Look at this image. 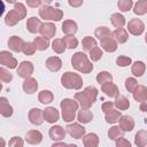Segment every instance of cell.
I'll return each mask as SVG.
<instances>
[{
	"mask_svg": "<svg viewBox=\"0 0 147 147\" xmlns=\"http://www.w3.org/2000/svg\"><path fill=\"white\" fill-rule=\"evenodd\" d=\"M96 96H98V90L94 86H87L83 90V92H77L75 94V99L80 105V107L87 109H90V107L95 102Z\"/></svg>",
	"mask_w": 147,
	"mask_h": 147,
	"instance_id": "obj_1",
	"label": "cell"
},
{
	"mask_svg": "<svg viewBox=\"0 0 147 147\" xmlns=\"http://www.w3.org/2000/svg\"><path fill=\"white\" fill-rule=\"evenodd\" d=\"M71 65L75 70L82 74H90L93 70L92 62L88 61V57L83 52H77L71 57Z\"/></svg>",
	"mask_w": 147,
	"mask_h": 147,
	"instance_id": "obj_2",
	"label": "cell"
},
{
	"mask_svg": "<svg viewBox=\"0 0 147 147\" xmlns=\"http://www.w3.org/2000/svg\"><path fill=\"white\" fill-rule=\"evenodd\" d=\"M79 103L75 99H63L60 103L62 110V118L64 122H71L76 117V113L78 110Z\"/></svg>",
	"mask_w": 147,
	"mask_h": 147,
	"instance_id": "obj_3",
	"label": "cell"
},
{
	"mask_svg": "<svg viewBox=\"0 0 147 147\" xmlns=\"http://www.w3.org/2000/svg\"><path fill=\"white\" fill-rule=\"evenodd\" d=\"M61 84L68 90H80L83 87V79L80 75L67 71L61 77Z\"/></svg>",
	"mask_w": 147,
	"mask_h": 147,
	"instance_id": "obj_4",
	"label": "cell"
},
{
	"mask_svg": "<svg viewBox=\"0 0 147 147\" xmlns=\"http://www.w3.org/2000/svg\"><path fill=\"white\" fill-rule=\"evenodd\" d=\"M39 16L42 20H51V21H61L63 18V11L59 8H54L49 5H44L39 9Z\"/></svg>",
	"mask_w": 147,
	"mask_h": 147,
	"instance_id": "obj_5",
	"label": "cell"
},
{
	"mask_svg": "<svg viewBox=\"0 0 147 147\" xmlns=\"http://www.w3.org/2000/svg\"><path fill=\"white\" fill-rule=\"evenodd\" d=\"M127 31L133 36H140L145 31V24L140 18H132L127 23Z\"/></svg>",
	"mask_w": 147,
	"mask_h": 147,
	"instance_id": "obj_6",
	"label": "cell"
},
{
	"mask_svg": "<svg viewBox=\"0 0 147 147\" xmlns=\"http://www.w3.org/2000/svg\"><path fill=\"white\" fill-rule=\"evenodd\" d=\"M33 70H34V67L32 64V62L30 61H22L20 64H18V68H17V75L21 77V78H29L31 77V75L33 74Z\"/></svg>",
	"mask_w": 147,
	"mask_h": 147,
	"instance_id": "obj_7",
	"label": "cell"
},
{
	"mask_svg": "<svg viewBox=\"0 0 147 147\" xmlns=\"http://www.w3.org/2000/svg\"><path fill=\"white\" fill-rule=\"evenodd\" d=\"M0 63H1V65L7 67L9 69H15L17 67V60L8 51L0 52Z\"/></svg>",
	"mask_w": 147,
	"mask_h": 147,
	"instance_id": "obj_8",
	"label": "cell"
},
{
	"mask_svg": "<svg viewBox=\"0 0 147 147\" xmlns=\"http://www.w3.org/2000/svg\"><path fill=\"white\" fill-rule=\"evenodd\" d=\"M67 132L74 138V139H80L85 136L86 133V129L80 125L79 123H72V124H69L67 125Z\"/></svg>",
	"mask_w": 147,
	"mask_h": 147,
	"instance_id": "obj_9",
	"label": "cell"
},
{
	"mask_svg": "<svg viewBox=\"0 0 147 147\" xmlns=\"http://www.w3.org/2000/svg\"><path fill=\"white\" fill-rule=\"evenodd\" d=\"M29 121L31 124L33 125H41L42 122L45 121L44 118V110L39 109V108H32L29 110Z\"/></svg>",
	"mask_w": 147,
	"mask_h": 147,
	"instance_id": "obj_10",
	"label": "cell"
},
{
	"mask_svg": "<svg viewBox=\"0 0 147 147\" xmlns=\"http://www.w3.org/2000/svg\"><path fill=\"white\" fill-rule=\"evenodd\" d=\"M49 138L53 140V141H61L65 138V134H67V131L60 126V125H54L49 129Z\"/></svg>",
	"mask_w": 147,
	"mask_h": 147,
	"instance_id": "obj_11",
	"label": "cell"
},
{
	"mask_svg": "<svg viewBox=\"0 0 147 147\" xmlns=\"http://www.w3.org/2000/svg\"><path fill=\"white\" fill-rule=\"evenodd\" d=\"M24 44H25V41L22 38H20L18 36H11L8 39V46H9V48L13 52H16V53H20V52L23 51Z\"/></svg>",
	"mask_w": 147,
	"mask_h": 147,
	"instance_id": "obj_12",
	"label": "cell"
},
{
	"mask_svg": "<svg viewBox=\"0 0 147 147\" xmlns=\"http://www.w3.org/2000/svg\"><path fill=\"white\" fill-rule=\"evenodd\" d=\"M101 91L109 98H116L119 94L118 87L116 84H114L113 82H107L105 84L101 85Z\"/></svg>",
	"mask_w": 147,
	"mask_h": 147,
	"instance_id": "obj_13",
	"label": "cell"
},
{
	"mask_svg": "<svg viewBox=\"0 0 147 147\" xmlns=\"http://www.w3.org/2000/svg\"><path fill=\"white\" fill-rule=\"evenodd\" d=\"M25 141L30 145H38L42 141V133L38 130H30L25 134Z\"/></svg>",
	"mask_w": 147,
	"mask_h": 147,
	"instance_id": "obj_14",
	"label": "cell"
},
{
	"mask_svg": "<svg viewBox=\"0 0 147 147\" xmlns=\"http://www.w3.org/2000/svg\"><path fill=\"white\" fill-rule=\"evenodd\" d=\"M100 45H101V47H102L106 52H108V53H113V52H115V51L117 49V45H118V42L110 36V37L102 38V39L100 40Z\"/></svg>",
	"mask_w": 147,
	"mask_h": 147,
	"instance_id": "obj_15",
	"label": "cell"
},
{
	"mask_svg": "<svg viewBox=\"0 0 147 147\" xmlns=\"http://www.w3.org/2000/svg\"><path fill=\"white\" fill-rule=\"evenodd\" d=\"M44 118L48 123H55L60 118V114L55 107H46L44 109Z\"/></svg>",
	"mask_w": 147,
	"mask_h": 147,
	"instance_id": "obj_16",
	"label": "cell"
},
{
	"mask_svg": "<svg viewBox=\"0 0 147 147\" xmlns=\"http://www.w3.org/2000/svg\"><path fill=\"white\" fill-rule=\"evenodd\" d=\"M118 122H119V127L124 132H130L134 129V119L129 115H122Z\"/></svg>",
	"mask_w": 147,
	"mask_h": 147,
	"instance_id": "obj_17",
	"label": "cell"
},
{
	"mask_svg": "<svg viewBox=\"0 0 147 147\" xmlns=\"http://www.w3.org/2000/svg\"><path fill=\"white\" fill-rule=\"evenodd\" d=\"M22 18V16L20 15V13L16 10V9H11L7 13L6 17H5V23L8 25V26H14L16 25Z\"/></svg>",
	"mask_w": 147,
	"mask_h": 147,
	"instance_id": "obj_18",
	"label": "cell"
},
{
	"mask_svg": "<svg viewBox=\"0 0 147 147\" xmlns=\"http://www.w3.org/2000/svg\"><path fill=\"white\" fill-rule=\"evenodd\" d=\"M46 68L52 71V72H56L61 69L62 67V60L59 56H51L46 60Z\"/></svg>",
	"mask_w": 147,
	"mask_h": 147,
	"instance_id": "obj_19",
	"label": "cell"
},
{
	"mask_svg": "<svg viewBox=\"0 0 147 147\" xmlns=\"http://www.w3.org/2000/svg\"><path fill=\"white\" fill-rule=\"evenodd\" d=\"M23 91L26 93V94H33L37 92L38 90V83H37V79L32 78V77H29L26 79H24L23 82Z\"/></svg>",
	"mask_w": 147,
	"mask_h": 147,
	"instance_id": "obj_20",
	"label": "cell"
},
{
	"mask_svg": "<svg viewBox=\"0 0 147 147\" xmlns=\"http://www.w3.org/2000/svg\"><path fill=\"white\" fill-rule=\"evenodd\" d=\"M41 25H42L41 21L39 18L34 17V16L28 18V21H26V29H28V31L30 33H38V32H40Z\"/></svg>",
	"mask_w": 147,
	"mask_h": 147,
	"instance_id": "obj_21",
	"label": "cell"
},
{
	"mask_svg": "<svg viewBox=\"0 0 147 147\" xmlns=\"http://www.w3.org/2000/svg\"><path fill=\"white\" fill-rule=\"evenodd\" d=\"M40 33H41V36H44V37H46L48 39L53 38L55 36V33H56V26H55V24H53L51 22L42 23L41 29H40Z\"/></svg>",
	"mask_w": 147,
	"mask_h": 147,
	"instance_id": "obj_22",
	"label": "cell"
},
{
	"mask_svg": "<svg viewBox=\"0 0 147 147\" xmlns=\"http://www.w3.org/2000/svg\"><path fill=\"white\" fill-rule=\"evenodd\" d=\"M111 37L118 42V44H124L127 41V38H129V34H127V31L123 28H117L115 29L113 32H111Z\"/></svg>",
	"mask_w": 147,
	"mask_h": 147,
	"instance_id": "obj_23",
	"label": "cell"
},
{
	"mask_svg": "<svg viewBox=\"0 0 147 147\" xmlns=\"http://www.w3.org/2000/svg\"><path fill=\"white\" fill-rule=\"evenodd\" d=\"M133 99L138 102H144L147 100V87L144 85H138L136 90L132 92Z\"/></svg>",
	"mask_w": 147,
	"mask_h": 147,
	"instance_id": "obj_24",
	"label": "cell"
},
{
	"mask_svg": "<svg viewBox=\"0 0 147 147\" xmlns=\"http://www.w3.org/2000/svg\"><path fill=\"white\" fill-rule=\"evenodd\" d=\"M13 113H14L13 107L9 105L8 100L5 96H1L0 98V114L3 117H10L13 115Z\"/></svg>",
	"mask_w": 147,
	"mask_h": 147,
	"instance_id": "obj_25",
	"label": "cell"
},
{
	"mask_svg": "<svg viewBox=\"0 0 147 147\" xmlns=\"http://www.w3.org/2000/svg\"><path fill=\"white\" fill-rule=\"evenodd\" d=\"M78 30L77 23L72 20H65L62 23V32L65 34H75Z\"/></svg>",
	"mask_w": 147,
	"mask_h": 147,
	"instance_id": "obj_26",
	"label": "cell"
},
{
	"mask_svg": "<svg viewBox=\"0 0 147 147\" xmlns=\"http://www.w3.org/2000/svg\"><path fill=\"white\" fill-rule=\"evenodd\" d=\"M77 119H78L79 123L87 124V123H90V122L93 119V114H92V111H90L87 108H82V109L78 111Z\"/></svg>",
	"mask_w": 147,
	"mask_h": 147,
	"instance_id": "obj_27",
	"label": "cell"
},
{
	"mask_svg": "<svg viewBox=\"0 0 147 147\" xmlns=\"http://www.w3.org/2000/svg\"><path fill=\"white\" fill-rule=\"evenodd\" d=\"M83 145L85 147H96L99 145V137L95 133H87L83 137Z\"/></svg>",
	"mask_w": 147,
	"mask_h": 147,
	"instance_id": "obj_28",
	"label": "cell"
},
{
	"mask_svg": "<svg viewBox=\"0 0 147 147\" xmlns=\"http://www.w3.org/2000/svg\"><path fill=\"white\" fill-rule=\"evenodd\" d=\"M33 45L36 47L37 51H46L49 46V41H48V38L41 36V37H36L33 39Z\"/></svg>",
	"mask_w": 147,
	"mask_h": 147,
	"instance_id": "obj_29",
	"label": "cell"
},
{
	"mask_svg": "<svg viewBox=\"0 0 147 147\" xmlns=\"http://www.w3.org/2000/svg\"><path fill=\"white\" fill-rule=\"evenodd\" d=\"M115 107L118 109V110H126L129 109L130 107V101L127 98H125L124 95H121L118 94L116 98H115Z\"/></svg>",
	"mask_w": 147,
	"mask_h": 147,
	"instance_id": "obj_30",
	"label": "cell"
},
{
	"mask_svg": "<svg viewBox=\"0 0 147 147\" xmlns=\"http://www.w3.org/2000/svg\"><path fill=\"white\" fill-rule=\"evenodd\" d=\"M134 144L138 147H145L147 146V131L140 130L134 136Z\"/></svg>",
	"mask_w": 147,
	"mask_h": 147,
	"instance_id": "obj_31",
	"label": "cell"
},
{
	"mask_svg": "<svg viewBox=\"0 0 147 147\" xmlns=\"http://www.w3.org/2000/svg\"><path fill=\"white\" fill-rule=\"evenodd\" d=\"M131 71L134 76L137 77H141L145 71H146V64L142 62V61H136L133 64H132V68H131Z\"/></svg>",
	"mask_w": 147,
	"mask_h": 147,
	"instance_id": "obj_32",
	"label": "cell"
},
{
	"mask_svg": "<svg viewBox=\"0 0 147 147\" xmlns=\"http://www.w3.org/2000/svg\"><path fill=\"white\" fill-rule=\"evenodd\" d=\"M53 99H54V95H53V93H52L51 91H48V90H42V91L39 92V94H38V100H39V102L42 103V105L51 103V102L53 101Z\"/></svg>",
	"mask_w": 147,
	"mask_h": 147,
	"instance_id": "obj_33",
	"label": "cell"
},
{
	"mask_svg": "<svg viewBox=\"0 0 147 147\" xmlns=\"http://www.w3.org/2000/svg\"><path fill=\"white\" fill-rule=\"evenodd\" d=\"M121 116H122L121 110L118 111V110H116V109H114V108H113L110 111L106 113L105 118H106V122H107V123H109V124H114V123H116V122H118V121H119Z\"/></svg>",
	"mask_w": 147,
	"mask_h": 147,
	"instance_id": "obj_34",
	"label": "cell"
},
{
	"mask_svg": "<svg viewBox=\"0 0 147 147\" xmlns=\"http://www.w3.org/2000/svg\"><path fill=\"white\" fill-rule=\"evenodd\" d=\"M133 13L136 15H139V16L146 14L147 13V0H138L134 3Z\"/></svg>",
	"mask_w": 147,
	"mask_h": 147,
	"instance_id": "obj_35",
	"label": "cell"
},
{
	"mask_svg": "<svg viewBox=\"0 0 147 147\" xmlns=\"http://www.w3.org/2000/svg\"><path fill=\"white\" fill-rule=\"evenodd\" d=\"M110 22L116 29L117 28H123L125 25V17L119 13H115L110 16Z\"/></svg>",
	"mask_w": 147,
	"mask_h": 147,
	"instance_id": "obj_36",
	"label": "cell"
},
{
	"mask_svg": "<svg viewBox=\"0 0 147 147\" xmlns=\"http://www.w3.org/2000/svg\"><path fill=\"white\" fill-rule=\"evenodd\" d=\"M82 46H83V49L86 51V52H90L92 51L94 47H96V40L90 36H86L83 38L82 40Z\"/></svg>",
	"mask_w": 147,
	"mask_h": 147,
	"instance_id": "obj_37",
	"label": "cell"
},
{
	"mask_svg": "<svg viewBox=\"0 0 147 147\" xmlns=\"http://www.w3.org/2000/svg\"><path fill=\"white\" fill-rule=\"evenodd\" d=\"M52 48H53V51H54L55 53L62 54V53H64V51H65V48H67V45H65V42H64L63 39L56 38V39L52 42Z\"/></svg>",
	"mask_w": 147,
	"mask_h": 147,
	"instance_id": "obj_38",
	"label": "cell"
},
{
	"mask_svg": "<svg viewBox=\"0 0 147 147\" xmlns=\"http://www.w3.org/2000/svg\"><path fill=\"white\" fill-rule=\"evenodd\" d=\"M124 136V131L119 127V126H111L109 130H108V137L110 140H117L118 138L123 137Z\"/></svg>",
	"mask_w": 147,
	"mask_h": 147,
	"instance_id": "obj_39",
	"label": "cell"
},
{
	"mask_svg": "<svg viewBox=\"0 0 147 147\" xmlns=\"http://www.w3.org/2000/svg\"><path fill=\"white\" fill-rule=\"evenodd\" d=\"M96 82L100 85H102V84H105L107 82H113V76L108 71H100L98 74V76H96Z\"/></svg>",
	"mask_w": 147,
	"mask_h": 147,
	"instance_id": "obj_40",
	"label": "cell"
},
{
	"mask_svg": "<svg viewBox=\"0 0 147 147\" xmlns=\"http://www.w3.org/2000/svg\"><path fill=\"white\" fill-rule=\"evenodd\" d=\"M94 34H95L96 38H99V39L101 40L102 38L110 37V36H111V32H110V30H109L107 26H99V28L95 29Z\"/></svg>",
	"mask_w": 147,
	"mask_h": 147,
	"instance_id": "obj_41",
	"label": "cell"
},
{
	"mask_svg": "<svg viewBox=\"0 0 147 147\" xmlns=\"http://www.w3.org/2000/svg\"><path fill=\"white\" fill-rule=\"evenodd\" d=\"M63 40H64L67 47L70 49H74L78 46V40L74 34H67L65 37H63Z\"/></svg>",
	"mask_w": 147,
	"mask_h": 147,
	"instance_id": "obj_42",
	"label": "cell"
},
{
	"mask_svg": "<svg viewBox=\"0 0 147 147\" xmlns=\"http://www.w3.org/2000/svg\"><path fill=\"white\" fill-rule=\"evenodd\" d=\"M117 7L121 11H129L133 7V1L132 0H118Z\"/></svg>",
	"mask_w": 147,
	"mask_h": 147,
	"instance_id": "obj_43",
	"label": "cell"
},
{
	"mask_svg": "<svg viewBox=\"0 0 147 147\" xmlns=\"http://www.w3.org/2000/svg\"><path fill=\"white\" fill-rule=\"evenodd\" d=\"M0 78H1L2 83H9L13 79V75L3 65H1V68H0Z\"/></svg>",
	"mask_w": 147,
	"mask_h": 147,
	"instance_id": "obj_44",
	"label": "cell"
},
{
	"mask_svg": "<svg viewBox=\"0 0 147 147\" xmlns=\"http://www.w3.org/2000/svg\"><path fill=\"white\" fill-rule=\"evenodd\" d=\"M137 86H138V82H137L136 78H133V77H129V78L125 79V88H126L129 92L132 93V92L136 90Z\"/></svg>",
	"mask_w": 147,
	"mask_h": 147,
	"instance_id": "obj_45",
	"label": "cell"
},
{
	"mask_svg": "<svg viewBox=\"0 0 147 147\" xmlns=\"http://www.w3.org/2000/svg\"><path fill=\"white\" fill-rule=\"evenodd\" d=\"M102 55H103V53H102V51H101V48H99L98 46L96 47H94L92 51H90V59L92 60V61H99L101 57H102Z\"/></svg>",
	"mask_w": 147,
	"mask_h": 147,
	"instance_id": "obj_46",
	"label": "cell"
},
{
	"mask_svg": "<svg viewBox=\"0 0 147 147\" xmlns=\"http://www.w3.org/2000/svg\"><path fill=\"white\" fill-rule=\"evenodd\" d=\"M132 63V60H131V57H129V56H124V55H121V56H118L117 59H116V64L118 65V67H129L130 64Z\"/></svg>",
	"mask_w": 147,
	"mask_h": 147,
	"instance_id": "obj_47",
	"label": "cell"
},
{
	"mask_svg": "<svg viewBox=\"0 0 147 147\" xmlns=\"http://www.w3.org/2000/svg\"><path fill=\"white\" fill-rule=\"evenodd\" d=\"M25 55L30 56V55H33L34 52H36V47L33 45V42H30V41H25L24 46H23V51H22Z\"/></svg>",
	"mask_w": 147,
	"mask_h": 147,
	"instance_id": "obj_48",
	"label": "cell"
},
{
	"mask_svg": "<svg viewBox=\"0 0 147 147\" xmlns=\"http://www.w3.org/2000/svg\"><path fill=\"white\" fill-rule=\"evenodd\" d=\"M8 145L11 146V147H22L24 145V141H23V139L21 137H13L9 140Z\"/></svg>",
	"mask_w": 147,
	"mask_h": 147,
	"instance_id": "obj_49",
	"label": "cell"
},
{
	"mask_svg": "<svg viewBox=\"0 0 147 147\" xmlns=\"http://www.w3.org/2000/svg\"><path fill=\"white\" fill-rule=\"evenodd\" d=\"M14 9H16L20 13V15L22 16V18H24L26 16V8H25V6L23 3H21V2L14 3Z\"/></svg>",
	"mask_w": 147,
	"mask_h": 147,
	"instance_id": "obj_50",
	"label": "cell"
},
{
	"mask_svg": "<svg viewBox=\"0 0 147 147\" xmlns=\"http://www.w3.org/2000/svg\"><path fill=\"white\" fill-rule=\"evenodd\" d=\"M130 146H131V142L123 137H121L116 140V147H130Z\"/></svg>",
	"mask_w": 147,
	"mask_h": 147,
	"instance_id": "obj_51",
	"label": "cell"
},
{
	"mask_svg": "<svg viewBox=\"0 0 147 147\" xmlns=\"http://www.w3.org/2000/svg\"><path fill=\"white\" fill-rule=\"evenodd\" d=\"M114 106H115L114 102H110V101H108V102H103L102 106H101V109H102V111L106 114V113L110 111V110L114 108Z\"/></svg>",
	"mask_w": 147,
	"mask_h": 147,
	"instance_id": "obj_52",
	"label": "cell"
},
{
	"mask_svg": "<svg viewBox=\"0 0 147 147\" xmlns=\"http://www.w3.org/2000/svg\"><path fill=\"white\" fill-rule=\"evenodd\" d=\"M25 1H26V3H28L29 7H31V8H37V7L40 6V3H41L42 0H25Z\"/></svg>",
	"mask_w": 147,
	"mask_h": 147,
	"instance_id": "obj_53",
	"label": "cell"
},
{
	"mask_svg": "<svg viewBox=\"0 0 147 147\" xmlns=\"http://www.w3.org/2000/svg\"><path fill=\"white\" fill-rule=\"evenodd\" d=\"M83 1L84 0H68V3L74 7V8H77V7H80L83 5Z\"/></svg>",
	"mask_w": 147,
	"mask_h": 147,
	"instance_id": "obj_54",
	"label": "cell"
},
{
	"mask_svg": "<svg viewBox=\"0 0 147 147\" xmlns=\"http://www.w3.org/2000/svg\"><path fill=\"white\" fill-rule=\"evenodd\" d=\"M139 108H140V110H141V111H144V113H147V102H146V101L141 102Z\"/></svg>",
	"mask_w": 147,
	"mask_h": 147,
	"instance_id": "obj_55",
	"label": "cell"
},
{
	"mask_svg": "<svg viewBox=\"0 0 147 147\" xmlns=\"http://www.w3.org/2000/svg\"><path fill=\"white\" fill-rule=\"evenodd\" d=\"M57 146H67L65 142H60V141H55L53 144V147H57Z\"/></svg>",
	"mask_w": 147,
	"mask_h": 147,
	"instance_id": "obj_56",
	"label": "cell"
},
{
	"mask_svg": "<svg viewBox=\"0 0 147 147\" xmlns=\"http://www.w3.org/2000/svg\"><path fill=\"white\" fill-rule=\"evenodd\" d=\"M44 2H45V5H49L52 1H54V0H42Z\"/></svg>",
	"mask_w": 147,
	"mask_h": 147,
	"instance_id": "obj_57",
	"label": "cell"
},
{
	"mask_svg": "<svg viewBox=\"0 0 147 147\" xmlns=\"http://www.w3.org/2000/svg\"><path fill=\"white\" fill-rule=\"evenodd\" d=\"M6 1H7L8 3H16L17 0H6Z\"/></svg>",
	"mask_w": 147,
	"mask_h": 147,
	"instance_id": "obj_58",
	"label": "cell"
},
{
	"mask_svg": "<svg viewBox=\"0 0 147 147\" xmlns=\"http://www.w3.org/2000/svg\"><path fill=\"white\" fill-rule=\"evenodd\" d=\"M145 41H146V44H147V32H146V34H145Z\"/></svg>",
	"mask_w": 147,
	"mask_h": 147,
	"instance_id": "obj_59",
	"label": "cell"
}]
</instances>
